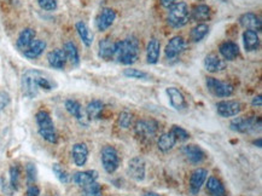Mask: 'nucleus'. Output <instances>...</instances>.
Here are the masks:
<instances>
[{
  "instance_id": "nucleus-32",
  "label": "nucleus",
  "mask_w": 262,
  "mask_h": 196,
  "mask_svg": "<svg viewBox=\"0 0 262 196\" xmlns=\"http://www.w3.org/2000/svg\"><path fill=\"white\" fill-rule=\"evenodd\" d=\"M63 51H64L65 56H67V60H69V62L72 63L73 65H78L79 63H80V55H79V50L73 42L65 43Z\"/></svg>"
},
{
  "instance_id": "nucleus-35",
  "label": "nucleus",
  "mask_w": 262,
  "mask_h": 196,
  "mask_svg": "<svg viewBox=\"0 0 262 196\" xmlns=\"http://www.w3.org/2000/svg\"><path fill=\"white\" fill-rule=\"evenodd\" d=\"M82 196H101V188L97 182L82 188Z\"/></svg>"
},
{
  "instance_id": "nucleus-9",
  "label": "nucleus",
  "mask_w": 262,
  "mask_h": 196,
  "mask_svg": "<svg viewBox=\"0 0 262 196\" xmlns=\"http://www.w3.org/2000/svg\"><path fill=\"white\" fill-rule=\"evenodd\" d=\"M216 110L222 118H232L241 113L242 106L237 101H221L216 104Z\"/></svg>"
},
{
  "instance_id": "nucleus-18",
  "label": "nucleus",
  "mask_w": 262,
  "mask_h": 196,
  "mask_svg": "<svg viewBox=\"0 0 262 196\" xmlns=\"http://www.w3.org/2000/svg\"><path fill=\"white\" fill-rule=\"evenodd\" d=\"M204 67L209 73H219L225 69L226 62L215 53H210L204 58Z\"/></svg>"
},
{
  "instance_id": "nucleus-25",
  "label": "nucleus",
  "mask_w": 262,
  "mask_h": 196,
  "mask_svg": "<svg viewBox=\"0 0 262 196\" xmlns=\"http://www.w3.org/2000/svg\"><path fill=\"white\" fill-rule=\"evenodd\" d=\"M160 55H161V44L157 39H151L147 44L146 58L149 65H155L159 62Z\"/></svg>"
},
{
  "instance_id": "nucleus-20",
  "label": "nucleus",
  "mask_w": 262,
  "mask_h": 196,
  "mask_svg": "<svg viewBox=\"0 0 262 196\" xmlns=\"http://www.w3.org/2000/svg\"><path fill=\"white\" fill-rule=\"evenodd\" d=\"M48 65H51L55 69H63L65 67V63H67V56H65L64 51L56 49L51 51L47 56Z\"/></svg>"
},
{
  "instance_id": "nucleus-17",
  "label": "nucleus",
  "mask_w": 262,
  "mask_h": 196,
  "mask_svg": "<svg viewBox=\"0 0 262 196\" xmlns=\"http://www.w3.org/2000/svg\"><path fill=\"white\" fill-rule=\"evenodd\" d=\"M239 22L243 25L244 28L249 30H254V32H261L262 29V23H261V19L259 16H256L255 14H251V12H248V14L242 15L241 19H239Z\"/></svg>"
},
{
  "instance_id": "nucleus-13",
  "label": "nucleus",
  "mask_w": 262,
  "mask_h": 196,
  "mask_svg": "<svg viewBox=\"0 0 262 196\" xmlns=\"http://www.w3.org/2000/svg\"><path fill=\"white\" fill-rule=\"evenodd\" d=\"M72 156L74 164L78 167L85 166L88 159V148L85 143H76L73 146Z\"/></svg>"
},
{
  "instance_id": "nucleus-21",
  "label": "nucleus",
  "mask_w": 262,
  "mask_h": 196,
  "mask_svg": "<svg viewBox=\"0 0 262 196\" xmlns=\"http://www.w3.org/2000/svg\"><path fill=\"white\" fill-rule=\"evenodd\" d=\"M219 52L222 56L223 60L233 61L239 56V47L236 43L225 42L219 46Z\"/></svg>"
},
{
  "instance_id": "nucleus-19",
  "label": "nucleus",
  "mask_w": 262,
  "mask_h": 196,
  "mask_svg": "<svg viewBox=\"0 0 262 196\" xmlns=\"http://www.w3.org/2000/svg\"><path fill=\"white\" fill-rule=\"evenodd\" d=\"M167 95L173 108H175L177 110H182L186 108V101H185L184 95L177 87H168Z\"/></svg>"
},
{
  "instance_id": "nucleus-12",
  "label": "nucleus",
  "mask_w": 262,
  "mask_h": 196,
  "mask_svg": "<svg viewBox=\"0 0 262 196\" xmlns=\"http://www.w3.org/2000/svg\"><path fill=\"white\" fill-rule=\"evenodd\" d=\"M208 177V171L204 169H196L192 172L190 177V189L192 194H198L202 188V185L204 184V182L207 180Z\"/></svg>"
},
{
  "instance_id": "nucleus-5",
  "label": "nucleus",
  "mask_w": 262,
  "mask_h": 196,
  "mask_svg": "<svg viewBox=\"0 0 262 196\" xmlns=\"http://www.w3.org/2000/svg\"><path fill=\"white\" fill-rule=\"evenodd\" d=\"M101 165L105 172L114 173L120 166V156L118 150L111 146H105L101 149Z\"/></svg>"
},
{
  "instance_id": "nucleus-39",
  "label": "nucleus",
  "mask_w": 262,
  "mask_h": 196,
  "mask_svg": "<svg viewBox=\"0 0 262 196\" xmlns=\"http://www.w3.org/2000/svg\"><path fill=\"white\" fill-rule=\"evenodd\" d=\"M170 132H172L173 136L175 137V139H177V141L184 142V141H187V139L190 138L189 132L180 126H173L172 130H170Z\"/></svg>"
},
{
  "instance_id": "nucleus-7",
  "label": "nucleus",
  "mask_w": 262,
  "mask_h": 196,
  "mask_svg": "<svg viewBox=\"0 0 262 196\" xmlns=\"http://www.w3.org/2000/svg\"><path fill=\"white\" fill-rule=\"evenodd\" d=\"M207 87L216 97H230L233 95V86L215 78H207Z\"/></svg>"
},
{
  "instance_id": "nucleus-24",
  "label": "nucleus",
  "mask_w": 262,
  "mask_h": 196,
  "mask_svg": "<svg viewBox=\"0 0 262 196\" xmlns=\"http://www.w3.org/2000/svg\"><path fill=\"white\" fill-rule=\"evenodd\" d=\"M116 43L111 42L110 39H103L99 42V57L105 61L113 60L115 56Z\"/></svg>"
},
{
  "instance_id": "nucleus-43",
  "label": "nucleus",
  "mask_w": 262,
  "mask_h": 196,
  "mask_svg": "<svg viewBox=\"0 0 262 196\" xmlns=\"http://www.w3.org/2000/svg\"><path fill=\"white\" fill-rule=\"evenodd\" d=\"M9 103H10L9 93L4 92V91H0V113L9 106Z\"/></svg>"
},
{
  "instance_id": "nucleus-15",
  "label": "nucleus",
  "mask_w": 262,
  "mask_h": 196,
  "mask_svg": "<svg viewBox=\"0 0 262 196\" xmlns=\"http://www.w3.org/2000/svg\"><path fill=\"white\" fill-rule=\"evenodd\" d=\"M182 154L185 155L187 160L191 162V164H201V162L204 161L205 159V154L200 147L193 146V144H190V146H185L182 148Z\"/></svg>"
},
{
  "instance_id": "nucleus-34",
  "label": "nucleus",
  "mask_w": 262,
  "mask_h": 196,
  "mask_svg": "<svg viewBox=\"0 0 262 196\" xmlns=\"http://www.w3.org/2000/svg\"><path fill=\"white\" fill-rule=\"evenodd\" d=\"M208 32H209V27H208L207 24L204 23L197 24L195 28H192V30H191L190 33L191 40H192L193 43L201 42V40L208 34Z\"/></svg>"
},
{
  "instance_id": "nucleus-45",
  "label": "nucleus",
  "mask_w": 262,
  "mask_h": 196,
  "mask_svg": "<svg viewBox=\"0 0 262 196\" xmlns=\"http://www.w3.org/2000/svg\"><path fill=\"white\" fill-rule=\"evenodd\" d=\"M161 1V5L163 7H167V9H169L170 6H173V5L177 2V0H160Z\"/></svg>"
},
{
  "instance_id": "nucleus-47",
  "label": "nucleus",
  "mask_w": 262,
  "mask_h": 196,
  "mask_svg": "<svg viewBox=\"0 0 262 196\" xmlns=\"http://www.w3.org/2000/svg\"><path fill=\"white\" fill-rule=\"evenodd\" d=\"M144 196H161L160 194H156V193H151V192H149V193H145Z\"/></svg>"
},
{
  "instance_id": "nucleus-42",
  "label": "nucleus",
  "mask_w": 262,
  "mask_h": 196,
  "mask_svg": "<svg viewBox=\"0 0 262 196\" xmlns=\"http://www.w3.org/2000/svg\"><path fill=\"white\" fill-rule=\"evenodd\" d=\"M38 4L42 10L53 11L57 9V0H38Z\"/></svg>"
},
{
  "instance_id": "nucleus-26",
  "label": "nucleus",
  "mask_w": 262,
  "mask_h": 196,
  "mask_svg": "<svg viewBox=\"0 0 262 196\" xmlns=\"http://www.w3.org/2000/svg\"><path fill=\"white\" fill-rule=\"evenodd\" d=\"M64 106H65V109H67V111L70 114V115H73L76 120H79L80 123L83 124L86 115L82 110V107H81V104L79 103L78 101H74V99H67Z\"/></svg>"
},
{
  "instance_id": "nucleus-36",
  "label": "nucleus",
  "mask_w": 262,
  "mask_h": 196,
  "mask_svg": "<svg viewBox=\"0 0 262 196\" xmlns=\"http://www.w3.org/2000/svg\"><path fill=\"white\" fill-rule=\"evenodd\" d=\"M10 187L14 190L19 189L20 185V169L17 166L10 167Z\"/></svg>"
},
{
  "instance_id": "nucleus-14",
  "label": "nucleus",
  "mask_w": 262,
  "mask_h": 196,
  "mask_svg": "<svg viewBox=\"0 0 262 196\" xmlns=\"http://www.w3.org/2000/svg\"><path fill=\"white\" fill-rule=\"evenodd\" d=\"M115 19L116 14L113 9H109V7L103 9L101 14H99V16L97 17V28H98L101 32H104V30L108 29V28L114 23Z\"/></svg>"
},
{
  "instance_id": "nucleus-44",
  "label": "nucleus",
  "mask_w": 262,
  "mask_h": 196,
  "mask_svg": "<svg viewBox=\"0 0 262 196\" xmlns=\"http://www.w3.org/2000/svg\"><path fill=\"white\" fill-rule=\"evenodd\" d=\"M40 194V189L37 187V185H29L28 188L27 193H25L24 196H39Z\"/></svg>"
},
{
  "instance_id": "nucleus-10",
  "label": "nucleus",
  "mask_w": 262,
  "mask_h": 196,
  "mask_svg": "<svg viewBox=\"0 0 262 196\" xmlns=\"http://www.w3.org/2000/svg\"><path fill=\"white\" fill-rule=\"evenodd\" d=\"M156 121L154 120H141L136 124V133L141 139H151L157 131Z\"/></svg>"
},
{
  "instance_id": "nucleus-1",
  "label": "nucleus",
  "mask_w": 262,
  "mask_h": 196,
  "mask_svg": "<svg viewBox=\"0 0 262 196\" xmlns=\"http://www.w3.org/2000/svg\"><path fill=\"white\" fill-rule=\"evenodd\" d=\"M139 57V42L136 38H127V39L121 40L116 43L115 46V56L119 63L124 65H133L137 62Z\"/></svg>"
},
{
  "instance_id": "nucleus-29",
  "label": "nucleus",
  "mask_w": 262,
  "mask_h": 196,
  "mask_svg": "<svg viewBox=\"0 0 262 196\" xmlns=\"http://www.w3.org/2000/svg\"><path fill=\"white\" fill-rule=\"evenodd\" d=\"M177 142L178 141L175 139V137L173 136L172 132L169 131V132H167V133H163L160 136L159 141H157V146H159V149L161 150V152H167L174 148Z\"/></svg>"
},
{
  "instance_id": "nucleus-6",
  "label": "nucleus",
  "mask_w": 262,
  "mask_h": 196,
  "mask_svg": "<svg viewBox=\"0 0 262 196\" xmlns=\"http://www.w3.org/2000/svg\"><path fill=\"white\" fill-rule=\"evenodd\" d=\"M232 131L239 132V133H249L255 132L256 130H261V120L256 118H237L233 119L230 125Z\"/></svg>"
},
{
  "instance_id": "nucleus-27",
  "label": "nucleus",
  "mask_w": 262,
  "mask_h": 196,
  "mask_svg": "<svg viewBox=\"0 0 262 196\" xmlns=\"http://www.w3.org/2000/svg\"><path fill=\"white\" fill-rule=\"evenodd\" d=\"M45 49H46V43H45L44 40H34V42L29 45V47L23 51V55L27 58H29V60H34V58H38L39 56H41Z\"/></svg>"
},
{
  "instance_id": "nucleus-22",
  "label": "nucleus",
  "mask_w": 262,
  "mask_h": 196,
  "mask_svg": "<svg viewBox=\"0 0 262 196\" xmlns=\"http://www.w3.org/2000/svg\"><path fill=\"white\" fill-rule=\"evenodd\" d=\"M243 43H244V47L248 52H253V51H256L260 46V38H259V34L254 30H249L246 29L243 34Z\"/></svg>"
},
{
  "instance_id": "nucleus-30",
  "label": "nucleus",
  "mask_w": 262,
  "mask_h": 196,
  "mask_svg": "<svg viewBox=\"0 0 262 196\" xmlns=\"http://www.w3.org/2000/svg\"><path fill=\"white\" fill-rule=\"evenodd\" d=\"M207 190L212 196H226L225 187L215 177H210L207 182Z\"/></svg>"
},
{
  "instance_id": "nucleus-37",
  "label": "nucleus",
  "mask_w": 262,
  "mask_h": 196,
  "mask_svg": "<svg viewBox=\"0 0 262 196\" xmlns=\"http://www.w3.org/2000/svg\"><path fill=\"white\" fill-rule=\"evenodd\" d=\"M52 171L53 173H55V175L57 177V179L60 180V183H68L69 182V174H68L67 171H65L64 169H63L60 165L58 164H55L52 166Z\"/></svg>"
},
{
  "instance_id": "nucleus-16",
  "label": "nucleus",
  "mask_w": 262,
  "mask_h": 196,
  "mask_svg": "<svg viewBox=\"0 0 262 196\" xmlns=\"http://www.w3.org/2000/svg\"><path fill=\"white\" fill-rule=\"evenodd\" d=\"M97 179H98V172L95 171V170L76 172L75 174L73 175V182L81 188L96 182Z\"/></svg>"
},
{
  "instance_id": "nucleus-23",
  "label": "nucleus",
  "mask_w": 262,
  "mask_h": 196,
  "mask_svg": "<svg viewBox=\"0 0 262 196\" xmlns=\"http://www.w3.org/2000/svg\"><path fill=\"white\" fill-rule=\"evenodd\" d=\"M35 40V30L32 28H25L22 30L19 35V39H17V49L21 51H25L29 47V45L32 44Z\"/></svg>"
},
{
  "instance_id": "nucleus-11",
  "label": "nucleus",
  "mask_w": 262,
  "mask_h": 196,
  "mask_svg": "<svg viewBox=\"0 0 262 196\" xmlns=\"http://www.w3.org/2000/svg\"><path fill=\"white\" fill-rule=\"evenodd\" d=\"M185 50V40L181 37H174L169 40V43L167 44L166 53L167 60H175L177 57H179L180 53Z\"/></svg>"
},
{
  "instance_id": "nucleus-48",
  "label": "nucleus",
  "mask_w": 262,
  "mask_h": 196,
  "mask_svg": "<svg viewBox=\"0 0 262 196\" xmlns=\"http://www.w3.org/2000/svg\"><path fill=\"white\" fill-rule=\"evenodd\" d=\"M254 144H255V146H258L259 148H261V138H259L258 141L254 142Z\"/></svg>"
},
{
  "instance_id": "nucleus-33",
  "label": "nucleus",
  "mask_w": 262,
  "mask_h": 196,
  "mask_svg": "<svg viewBox=\"0 0 262 196\" xmlns=\"http://www.w3.org/2000/svg\"><path fill=\"white\" fill-rule=\"evenodd\" d=\"M191 17L195 21H207L210 17V7L208 5H198L193 7L192 11L190 12Z\"/></svg>"
},
{
  "instance_id": "nucleus-3",
  "label": "nucleus",
  "mask_w": 262,
  "mask_h": 196,
  "mask_svg": "<svg viewBox=\"0 0 262 196\" xmlns=\"http://www.w3.org/2000/svg\"><path fill=\"white\" fill-rule=\"evenodd\" d=\"M190 10L186 2H175L173 6L169 7V11H168V23L172 25L173 28L184 27L190 21Z\"/></svg>"
},
{
  "instance_id": "nucleus-2",
  "label": "nucleus",
  "mask_w": 262,
  "mask_h": 196,
  "mask_svg": "<svg viewBox=\"0 0 262 196\" xmlns=\"http://www.w3.org/2000/svg\"><path fill=\"white\" fill-rule=\"evenodd\" d=\"M35 120H37L38 131H39L40 136L48 143H57V132H56L55 124H53L50 114L45 110L38 111L37 115H35Z\"/></svg>"
},
{
  "instance_id": "nucleus-28",
  "label": "nucleus",
  "mask_w": 262,
  "mask_h": 196,
  "mask_svg": "<svg viewBox=\"0 0 262 196\" xmlns=\"http://www.w3.org/2000/svg\"><path fill=\"white\" fill-rule=\"evenodd\" d=\"M75 28H76V30H78L79 37L81 38L82 43L85 44V46L90 47L93 43V34L91 33L90 28H88L85 22H82V21H79L78 23L75 24Z\"/></svg>"
},
{
  "instance_id": "nucleus-8",
  "label": "nucleus",
  "mask_w": 262,
  "mask_h": 196,
  "mask_svg": "<svg viewBox=\"0 0 262 196\" xmlns=\"http://www.w3.org/2000/svg\"><path fill=\"white\" fill-rule=\"evenodd\" d=\"M127 173L132 179L137 182H141L145 178V161L143 157L134 156L128 161L127 166Z\"/></svg>"
},
{
  "instance_id": "nucleus-4",
  "label": "nucleus",
  "mask_w": 262,
  "mask_h": 196,
  "mask_svg": "<svg viewBox=\"0 0 262 196\" xmlns=\"http://www.w3.org/2000/svg\"><path fill=\"white\" fill-rule=\"evenodd\" d=\"M42 72L35 69H29L22 75V91L28 98H34L39 92V78Z\"/></svg>"
},
{
  "instance_id": "nucleus-38",
  "label": "nucleus",
  "mask_w": 262,
  "mask_h": 196,
  "mask_svg": "<svg viewBox=\"0 0 262 196\" xmlns=\"http://www.w3.org/2000/svg\"><path fill=\"white\" fill-rule=\"evenodd\" d=\"M124 76L131 79H138V80H145V79L149 78L147 73L143 72V70L134 69V68H128V69H124Z\"/></svg>"
},
{
  "instance_id": "nucleus-31",
  "label": "nucleus",
  "mask_w": 262,
  "mask_h": 196,
  "mask_svg": "<svg viewBox=\"0 0 262 196\" xmlns=\"http://www.w3.org/2000/svg\"><path fill=\"white\" fill-rule=\"evenodd\" d=\"M103 109H104L103 102L99 101V99H95V101L90 102V103L87 104L86 115H87V118L91 119V120H95V119H98L99 116H101Z\"/></svg>"
},
{
  "instance_id": "nucleus-46",
  "label": "nucleus",
  "mask_w": 262,
  "mask_h": 196,
  "mask_svg": "<svg viewBox=\"0 0 262 196\" xmlns=\"http://www.w3.org/2000/svg\"><path fill=\"white\" fill-rule=\"evenodd\" d=\"M251 104H253L254 107H261L262 106L261 96H256V97H254L253 102H251Z\"/></svg>"
},
{
  "instance_id": "nucleus-41",
  "label": "nucleus",
  "mask_w": 262,
  "mask_h": 196,
  "mask_svg": "<svg viewBox=\"0 0 262 196\" xmlns=\"http://www.w3.org/2000/svg\"><path fill=\"white\" fill-rule=\"evenodd\" d=\"M25 173H27L28 184H33L37 180V167L34 164H28L25 166Z\"/></svg>"
},
{
  "instance_id": "nucleus-40",
  "label": "nucleus",
  "mask_w": 262,
  "mask_h": 196,
  "mask_svg": "<svg viewBox=\"0 0 262 196\" xmlns=\"http://www.w3.org/2000/svg\"><path fill=\"white\" fill-rule=\"evenodd\" d=\"M132 120H133V115H132L129 111L123 110L122 113H120L119 124L121 127H123V129H128V127L132 125Z\"/></svg>"
}]
</instances>
